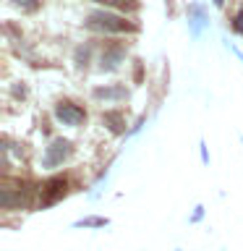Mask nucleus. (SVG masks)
Wrapping results in <instances>:
<instances>
[{
	"mask_svg": "<svg viewBox=\"0 0 243 251\" xmlns=\"http://www.w3.org/2000/svg\"><path fill=\"white\" fill-rule=\"evenodd\" d=\"M235 26H238V31L243 34V13H238V19H235Z\"/></svg>",
	"mask_w": 243,
	"mask_h": 251,
	"instance_id": "nucleus-16",
	"label": "nucleus"
},
{
	"mask_svg": "<svg viewBox=\"0 0 243 251\" xmlns=\"http://www.w3.org/2000/svg\"><path fill=\"white\" fill-rule=\"evenodd\" d=\"M215 3H217V5H222V0H215Z\"/></svg>",
	"mask_w": 243,
	"mask_h": 251,
	"instance_id": "nucleus-17",
	"label": "nucleus"
},
{
	"mask_svg": "<svg viewBox=\"0 0 243 251\" xmlns=\"http://www.w3.org/2000/svg\"><path fill=\"white\" fill-rule=\"evenodd\" d=\"M84 26L92 29V31H107V34H121V31H133L136 29L128 19H123V16H118L113 11H92L89 16H86Z\"/></svg>",
	"mask_w": 243,
	"mask_h": 251,
	"instance_id": "nucleus-1",
	"label": "nucleus"
},
{
	"mask_svg": "<svg viewBox=\"0 0 243 251\" xmlns=\"http://www.w3.org/2000/svg\"><path fill=\"white\" fill-rule=\"evenodd\" d=\"M94 100L99 102H121V100H128V89L123 84H110V86H97L92 92Z\"/></svg>",
	"mask_w": 243,
	"mask_h": 251,
	"instance_id": "nucleus-7",
	"label": "nucleus"
},
{
	"mask_svg": "<svg viewBox=\"0 0 243 251\" xmlns=\"http://www.w3.org/2000/svg\"><path fill=\"white\" fill-rule=\"evenodd\" d=\"M71 152H73V147H71V141H68V139H52L50 144L45 147L42 168H45V170H55V168H60V165L71 157Z\"/></svg>",
	"mask_w": 243,
	"mask_h": 251,
	"instance_id": "nucleus-2",
	"label": "nucleus"
},
{
	"mask_svg": "<svg viewBox=\"0 0 243 251\" xmlns=\"http://www.w3.org/2000/svg\"><path fill=\"white\" fill-rule=\"evenodd\" d=\"M13 5L16 8H24V11H34L39 3H37V0H13Z\"/></svg>",
	"mask_w": 243,
	"mask_h": 251,
	"instance_id": "nucleus-12",
	"label": "nucleus"
},
{
	"mask_svg": "<svg viewBox=\"0 0 243 251\" xmlns=\"http://www.w3.org/2000/svg\"><path fill=\"white\" fill-rule=\"evenodd\" d=\"M13 97H26V86H24V84H21V86L16 84V86H13Z\"/></svg>",
	"mask_w": 243,
	"mask_h": 251,
	"instance_id": "nucleus-13",
	"label": "nucleus"
},
{
	"mask_svg": "<svg viewBox=\"0 0 243 251\" xmlns=\"http://www.w3.org/2000/svg\"><path fill=\"white\" fill-rule=\"evenodd\" d=\"M201 215H204V207H196L194 217H191V223H199V220H201Z\"/></svg>",
	"mask_w": 243,
	"mask_h": 251,
	"instance_id": "nucleus-14",
	"label": "nucleus"
},
{
	"mask_svg": "<svg viewBox=\"0 0 243 251\" xmlns=\"http://www.w3.org/2000/svg\"><path fill=\"white\" fill-rule=\"evenodd\" d=\"M26 204V196L13 188H0V207L3 209H21Z\"/></svg>",
	"mask_w": 243,
	"mask_h": 251,
	"instance_id": "nucleus-8",
	"label": "nucleus"
},
{
	"mask_svg": "<svg viewBox=\"0 0 243 251\" xmlns=\"http://www.w3.org/2000/svg\"><path fill=\"white\" fill-rule=\"evenodd\" d=\"M110 223L107 217H84V220H76L73 227H105Z\"/></svg>",
	"mask_w": 243,
	"mask_h": 251,
	"instance_id": "nucleus-10",
	"label": "nucleus"
},
{
	"mask_svg": "<svg viewBox=\"0 0 243 251\" xmlns=\"http://www.w3.org/2000/svg\"><path fill=\"white\" fill-rule=\"evenodd\" d=\"M125 60V50L121 45H110L105 52H102V58H99V71H118L121 68V63Z\"/></svg>",
	"mask_w": 243,
	"mask_h": 251,
	"instance_id": "nucleus-6",
	"label": "nucleus"
},
{
	"mask_svg": "<svg viewBox=\"0 0 243 251\" xmlns=\"http://www.w3.org/2000/svg\"><path fill=\"white\" fill-rule=\"evenodd\" d=\"M209 26V13L201 3H191L188 5V29H191L194 37H199L204 29Z\"/></svg>",
	"mask_w": 243,
	"mask_h": 251,
	"instance_id": "nucleus-4",
	"label": "nucleus"
},
{
	"mask_svg": "<svg viewBox=\"0 0 243 251\" xmlns=\"http://www.w3.org/2000/svg\"><path fill=\"white\" fill-rule=\"evenodd\" d=\"M89 60V47H78L76 50V66H86Z\"/></svg>",
	"mask_w": 243,
	"mask_h": 251,
	"instance_id": "nucleus-11",
	"label": "nucleus"
},
{
	"mask_svg": "<svg viewBox=\"0 0 243 251\" xmlns=\"http://www.w3.org/2000/svg\"><path fill=\"white\" fill-rule=\"evenodd\" d=\"M66 178H50L47 183L42 186V207H50V204H55L58 199H63L66 196Z\"/></svg>",
	"mask_w": 243,
	"mask_h": 251,
	"instance_id": "nucleus-5",
	"label": "nucleus"
},
{
	"mask_svg": "<svg viewBox=\"0 0 243 251\" xmlns=\"http://www.w3.org/2000/svg\"><path fill=\"white\" fill-rule=\"evenodd\" d=\"M97 3H105V5H125V0H97Z\"/></svg>",
	"mask_w": 243,
	"mask_h": 251,
	"instance_id": "nucleus-15",
	"label": "nucleus"
},
{
	"mask_svg": "<svg viewBox=\"0 0 243 251\" xmlns=\"http://www.w3.org/2000/svg\"><path fill=\"white\" fill-rule=\"evenodd\" d=\"M102 123H105L113 133H118V136L125 133V115L121 110H105V113H102Z\"/></svg>",
	"mask_w": 243,
	"mask_h": 251,
	"instance_id": "nucleus-9",
	"label": "nucleus"
},
{
	"mask_svg": "<svg viewBox=\"0 0 243 251\" xmlns=\"http://www.w3.org/2000/svg\"><path fill=\"white\" fill-rule=\"evenodd\" d=\"M55 118L63 123V126H71V128H78L84 121H86V113L73 102H58L55 105Z\"/></svg>",
	"mask_w": 243,
	"mask_h": 251,
	"instance_id": "nucleus-3",
	"label": "nucleus"
}]
</instances>
